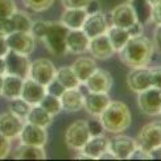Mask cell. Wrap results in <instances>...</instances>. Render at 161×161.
I'll list each match as a JSON object with an SVG mask.
<instances>
[{
  "label": "cell",
  "instance_id": "1",
  "mask_svg": "<svg viewBox=\"0 0 161 161\" xmlns=\"http://www.w3.org/2000/svg\"><path fill=\"white\" fill-rule=\"evenodd\" d=\"M118 53L120 61L125 66L131 69L142 68V66L149 65L153 53H155V48H153L152 40L142 35L131 37Z\"/></svg>",
  "mask_w": 161,
  "mask_h": 161
},
{
  "label": "cell",
  "instance_id": "2",
  "mask_svg": "<svg viewBox=\"0 0 161 161\" xmlns=\"http://www.w3.org/2000/svg\"><path fill=\"white\" fill-rule=\"evenodd\" d=\"M98 118L102 122L104 131L110 133L124 132L130 128L132 123V114L130 107L120 100H111Z\"/></svg>",
  "mask_w": 161,
  "mask_h": 161
},
{
  "label": "cell",
  "instance_id": "3",
  "mask_svg": "<svg viewBox=\"0 0 161 161\" xmlns=\"http://www.w3.org/2000/svg\"><path fill=\"white\" fill-rule=\"evenodd\" d=\"M68 28L61 21H49L48 29H46L41 41L45 44L46 49L53 56H64L68 53L66 50V36H68Z\"/></svg>",
  "mask_w": 161,
  "mask_h": 161
},
{
  "label": "cell",
  "instance_id": "4",
  "mask_svg": "<svg viewBox=\"0 0 161 161\" xmlns=\"http://www.w3.org/2000/svg\"><path fill=\"white\" fill-rule=\"evenodd\" d=\"M90 139L89 128H87V120L78 119L73 122L65 132V143L69 147V149L79 152L82 151L87 140Z\"/></svg>",
  "mask_w": 161,
  "mask_h": 161
},
{
  "label": "cell",
  "instance_id": "5",
  "mask_svg": "<svg viewBox=\"0 0 161 161\" xmlns=\"http://www.w3.org/2000/svg\"><path fill=\"white\" fill-rule=\"evenodd\" d=\"M137 106L145 115H160L161 110V89L149 87L137 92Z\"/></svg>",
  "mask_w": 161,
  "mask_h": 161
},
{
  "label": "cell",
  "instance_id": "6",
  "mask_svg": "<svg viewBox=\"0 0 161 161\" xmlns=\"http://www.w3.org/2000/svg\"><path fill=\"white\" fill-rule=\"evenodd\" d=\"M5 59V74L16 75L20 78H28L29 77V56L20 54L17 52L8 50V53L4 56Z\"/></svg>",
  "mask_w": 161,
  "mask_h": 161
},
{
  "label": "cell",
  "instance_id": "7",
  "mask_svg": "<svg viewBox=\"0 0 161 161\" xmlns=\"http://www.w3.org/2000/svg\"><path fill=\"white\" fill-rule=\"evenodd\" d=\"M8 49L20 54L31 56L36 48V38L31 32H13L5 37Z\"/></svg>",
  "mask_w": 161,
  "mask_h": 161
},
{
  "label": "cell",
  "instance_id": "8",
  "mask_svg": "<svg viewBox=\"0 0 161 161\" xmlns=\"http://www.w3.org/2000/svg\"><path fill=\"white\" fill-rule=\"evenodd\" d=\"M137 147V142L128 135L115 133V136L108 140V151L116 160H127L132 151Z\"/></svg>",
  "mask_w": 161,
  "mask_h": 161
},
{
  "label": "cell",
  "instance_id": "9",
  "mask_svg": "<svg viewBox=\"0 0 161 161\" xmlns=\"http://www.w3.org/2000/svg\"><path fill=\"white\" fill-rule=\"evenodd\" d=\"M56 66L48 58H37L31 62L29 66V78L46 86L56 75Z\"/></svg>",
  "mask_w": 161,
  "mask_h": 161
},
{
  "label": "cell",
  "instance_id": "10",
  "mask_svg": "<svg viewBox=\"0 0 161 161\" xmlns=\"http://www.w3.org/2000/svg\"><path fill=\"white\" fill-rule=\"evenodd\" d=\"M137 145H140L145 151H151L152 148L161 144V122H151L142 127L137 133Z\"/></svg>",
  "mask_w": 161,
  "mask_h": 161
},
{
  "label": "cell",
  "instance_id": "11",
  "mask_svg": "<svg viewBox=\"0 0 161 161\" xmlns=\"http://www.w3.org/2000/svg\"><path fill=\"white\" fill-rule=\"evenodd\" d=\"M19 140L20 144L44 147L46 142H48V132H46V128H44V127L25 122L21 128V132L19 135Z\"/></svg>",
  "mask_w": 161,
  "mask_h": 161
},
{
  "label": "cell",
  "instance_id": "12",
  "mask_svg": "<svg viewBox=\"0 0 161 161\" xmlns=\"http://www.w3.org/2000/svg\"><path fill=\"white\" fill-rule=\"evenodd\" d=\"M87 50L90 52V54L92 56L94 59H99V61H107V59L114 57V54L116 53L114 50L106 33L90 38Z\"/></svg>",
  "mask_w": 161,
  "mask_h": 161
},
{
  "label": "cell",
  "instance_id": "13",
  "mask_svg": "<svg viewBox=\"0 0 161 161\" xmlns=\"http://www.w3.org/2000/svg\"><path fill=\"white\" fill-rule=\"evenodd\" d=\"M127 86L133 92H140L152 87L149 66L132 68V70L127 74Z\"/></svg>",
  "mask_w": 161,
  "mask_h": 161
},
{
  "label": "cell",
  "instance_id": "14",
  "mask_svg": "<svg viewBox=\"0 0 161 161\" xmlns=\"http://www.w3.org/2000/svg\"><path fill=\"white\" fill-rule=\"evenodd\" d=\"M83 83L86 85L87 89H89V91L108 94V91L112 87L114 79H112V75L107 70L97 68L95 70H94L92 74L87 78Z\"/></svg>",
  "mask_w": 161,
  "mask_h": 161
},
{
  "label": "cell",
  "instance_id": "15",
  "mask_svg": "<svg viewBox=\"0 0 161 161\" xmlns=\"http://www.w3.org/2000/svg\"><path fill=\"white\" fill-rule=\"evenodd\" d=\"M111 102V98L106 92L89 91L83 97V108L91 116H99Z\"/></svg>",
  "mask_w": 161,
  "mask_h": 161
},
{
  "label": "cell",
  "instance_id": "16",
  "mask_svg": "<svg viewBox=\"0 0 161 161\" xmlns=\"http://www.w3.org/2000/svg\"><path fill=\"white\" fill-rule=\"evenodd\" d=\"M136 21H137V19L135 15V11H133L130 2L119 4L111 11V24L112 25L127 29Z\"/></svg>",
  "mask_w": 161,
  "mask_h": 161
},
{
  "label": "cell",
  "instance_id": "17",
  "mask_svg": "<svg viewBox=\"0 0 161 161\" xmlns=\"http://www.w3.org/2000/svg\"><path fill=\"white\" fill-rule=\"evenodd\" d=\"M24 123H25L24 119L16 116L11 111L3 112L0 115V133L11 140L19 137Z\"/></svg>",
  "mask_w": 161,
  "mask_h": 161
},
{
  "label": "cell",
  "instance_id": "18",
  "mask_svg": "<svg viewBox=\"0 0 161 161\" xmlns=\"http://www.w3.org/2000/svg\"><path fill=\"white\" fill-rule=\"evenodd\" d=\"M108 21L103 12H98L94 15H87L85 23L82 25V31L87 35L89 38H92L95 36L103 35L108 29Z\"/></svg>",
  "mask_w": 161,
  "mask_h": 161
},
{
  "label": "cell",
  "instance_id": "19",
  "mask_svg": "<svg viewBox=\"0 0 161 161\" xmlns=\"http://www.w3.org/2000/svg\"><path fill=\"white\" fill-rule=\"evenodd\" d=\"M46 90L45 86H42L41 83L33 80L32 78H25L23 80V87H21V97L25 102H28L31 106H36L40 104V102L42 100V98L45 97Z\"/></svg>",
  "mask_w": 161,
  "mask_h": 161
},
{
  "label": "cell",
  "instance_id": "20",
  "mask_svg": "<svg viewBox=\"0 0 161 161\" xmlns=\"http://www.w3.org/2000/svg\"><path fill=\"white\" fill-rule=\"evenodd\" d=\"M90 38L82 29H69L66 36V50L71 54H83L89 48Z\"/></svg>",
  "mask_w": 161,
  "mask_h": 161
},
{
  "label": "cell",
  "instance_id": "21",
  "mask_svg": "<svg viewBox=\"0 0 161 161\" xmlns=\"http://www.w3.org/2000/svg\"><path fill=\"white\" fill-rule=\"evenodd\" d=\"M59 100L62 111L65 112H78L83 108V94L78 90V87L66 89L59 97Z\"/></svg>",
  "mask_w": 161,
  "mask_h": 161
},
{
  "label": "cell",
  "instance_id": "22",
  "mask_svg": "<svg viewBox=\"0 0 161 161\" xmlns=\"http://www.w3.org/2000/svg\"><path fill=\"white\" fill-rule=\"evenodd\" d=\"M86 17L87 13L85 8H65L59 21L68 29H82Z\"/></svg>",
  "mask_w": 161,
  "mask_h": 161
},
{
  "label": "cell",
  "instance_id": "23",
  "mask_svg": "<svg viewBox=\"0 0 161 161\" xmlns=\"http://www.w3.org/2000/svg\"><path fill=\"white\" fill-rule=\"evenodd\" d=\"M107 149H108V139L104 135H100L90 136V139L87 140V143L85 144L80 152H83L85 155L89 156L90 160H98V157Z\"/></svg>",
  "mask_w": 161,
  "mask_h": 161
},
{
  "label": "cell",
  "instance_id": "24",
  "mask_svg": "<svg viewBox=\"0 0 161 161\" xmlns=\"http://www.w3.org/2000/svg\"><path fill=\"white\" fill-rule=\"evenodd\" d=\"M97 68L98 66L95 64V59L91 57H79L71 64V69L75 73L79 82H85Z\"/></svg>",
  "mask_w": 161,
  "mask_h": 161
},
{
  "label": "cell",
  "instance_id": "25",
  "mask_svg": "<svg viewBox=\"0 0 161 161\" xmlns=\"http://www.w3.org/2000/svg\"><path fill=\"white\" fill-rule=\"evenodd\" d=\"M23 78L5 74L3 75V89H2V97L5 99H15L19 98L21 94V87H23Z\"/></svg>",
  "mask_w": 161,
  "mask_h": 161
},
{
  "label": "cell",
  "instance_id": "26",
  "mask_svg": "<svg viewBox=\"0 0 161 161\" xmlns=\"http://www.w3.org/2000/svg\"><path fill=\"white\" fill-rule=\"evenodd\" d=\"M106 35H107V37H108L110 42H111L112 48H114V50H115V52H119L127 44V41L131 38L128 29L120 28V26L112 25V24L108 26Z\"/></svg>",
  "mask_w": 161,
  "mask_h": 161
},
{
  "label": "cell",
  "instance_id": "27",
  "mask_svg": "<svg viewBox=\"0 0 161 161\" xmlns=\"http://www.w3.org/2000/svg\"><path fill=\"white\" fill-rule=\"evenodd\" d=\"M25 122L48 128L53 123V116L49 112H46L40 104H36V106H31V110L25 118Z\"/></svg>",
  "mask_w": 161,
  "mask_h": 161
},
{
  "label": "cell",
  "instance_id": "28",
  "mask_svg": "<svg viewBox=\"0 0 161 161\" xmlns=\"http://www.w3.org/2000/svg\"><path fill=\"white\" fill-rule=\"evenodd\" d=\"M46 153L44 147L29 145V144H20V147L15 152V158L19 160H44Z\"/></svg>",
  "mask_w": 161,
  "mask_h": 161
},
{
  "label": "cell",
  "instance_id": "29",
  "mask_svg": "<svg viewBox=\"0 0 161 161\" xmlns=\"http://www.w3.org/2000/svg\"><path fill=\"white\" fill-rule=\"evenodd\" d=\"M54 78L64 86V89H73V87H77L80 83L75 73L73 71L71 66H62V68L57 69Z\"/></svg>",
  "mask_w": 161,
  "mask_h": 161
},
{
  "label": "cell",
  "instance_id": "30",
  "mask_svg": "<svg viewBox=\"0 0 161 161\" xmlns=\"http://www.w3.org/2000/svg\"><path fill=\"white\" fill-rule=\"evenodd\" d=\"M130 4L132 5L133 11H135V15L139 23L145 25L151 21L152 5L148 3V0H130Z\"/></svg>",
  "mask_w": 161,
  "mask_h": 161
},
{
  "label": "cell",
  "instance_id": "31",
  "mask_svg": "<svg viewBox=\"0 0 161 161\" xmlns=\"http://www.w3.org/2000/svg\"><path fill=\"white\" fill-rule=\"evenodd\" d=\"M11 20L13 23V26H15V32H31V26L33 21L28 13L16 9L11 16Z\"/></svg>",
  "mask_w": 161,
  "mask_h": 161
},
{
  "label": "cell",
  "instance_id": "32",
  "mask_svg": "<svg viewBox=\"0 0 161 161\" xmlns=\"http://www.w3.org/2000/svg\"><path fill=\"white\" fill-rule=\"evenodd\" d=\"M40 106H41L46 112H49L52 116H56L62 111V106H61L59 98L50 95V94H45V97L42 98L41 102H40Z\"/></svg>",
  "mask_w": 161,
  "mask_h": 161
},
{
  "label": "cell",
  "instance_id": "33",
  "mask_svg": "<svg viewBox=\"0 0 161 161\" xmlns=\"http://www.w3.org/2000/svg\"><path fill=\"white\" fill-rule=\"evenodd\" d=\"M31 110V104L28 102H25V100L19 97V98H15V99H11V103H9V111L12 114H15L16 116L21 118L25 120L26 115H28V112Z\"/></svg>",
  "mask_w": 161,
  "mask_h": 161
},
{
  "label": "cell",
  "instance_id": "34",
  "mask_svg": "<svg viewBox=\"0 0 161 161\" xmlns=\"http://www.w3.org/2000/svg\"><path fill=\"white\" fill-rule=\"evenodd\" d=\"M54 3V0H23V4L33 12L48 11Z\"/></svg>",
  "mask_w": 161,
  "mask_h": 161
},
{
  "label": "cell",
  "instance_id": "35",
  "mask_svg": "<svg viewBox=\"0 0 161 161\" xmlns=\"http://www.w3.org/2000/svg\"><path fill=\"white\" fill-rule=\"evenodd\" d=\"M48 25H49V21H46V20H36V21H33L31 26L32 36L35 38L41 40L45 35L46 29H48Z\"/></svg>",
  "mask_w": 161,
  "mask_h": 161
},
{
  "label": "cell",
  "instance_id": "36",
  "mask_svg": "<svg viewBox=\"0 0 161 161\" xmlns=\"http://www.w3.org/2000/svg\"><path fill=\"white\" fill-rule=\"evenodd\" d=\"M16 9L15 0H0V20L11 17Z\"/></svg>",
  "mask_w": 161,
  "mask_h": 161
},
{
  "label": "cell",
  "instance_id": "37",
  "mask_svg": "<svg viewBox=\"0 0 161 161\" xmlns=\"http://www.w3.org/2000/svg\"><path fill=\"white\" fill-rule=\"evenodd\" d=\"M87 128H89L90 136H100V135H104V132H106L99 118H94V119L87 120Z\"/></svg>",
  "mask_w": 161,
  "mask_h": 161
},
{
  "label": "cell",
  "instance_id": "38",
  "mask_svg": "<svg viewBox=\"0 0 161 161\" xmlns=\"http://www.w3.org/2000/svg\"><path fill=\"white\" fill-rule=\"evenodd\" d=\"M45 90H46V94H50V95H54V97L59 98L66 89H64V86L59 83L56 78H53L50 82L45 86Z\"/></svg>",
  "mask_w": 161,
  "mask_h": 161
},
{
  "label": "cell",
  "instance_id": "39",
  "mask_svg": "<svg viewBox=\"0 0 161 161\" xmlns=\"http://www.w3.org/2000/svg\"><path fill=\"white\" fill-rule=\"evenodd\" d=\"M13 32H15V26H13V23H12L11 17L0 20V36L7 37Z\"/></svg>",
  "mask_w": 161,
  "mask_h": 161
},
{
  "label": "cell",
  "instance_id": "40",
  "mask_svg": "<svg viewBox=\"0 0 161 161\" xmlns=\"http://www.w3.org/2000/svg\"><path fill=\"white\" fill-rule=\"evenodd\" d=\"M149 71H151V82H152V86L161 89V66L160 65L152 66V68H149Z\"/></svg>",
  "mask_w": 161,
  "mask_h": 161
},
{
  "label": "cell",
  "instance_id": "41",
  "mask_svg": "<svg viewBox=\"0 0 161 161\" xmlns=\"http://www.w3.org/2000/svg\"><path fill=\"white\" fill-rule=\"evenodd\" d=\"M11 152V139L0 133V160L5 158Z\"/></svg>",
  "mask_w": 161,
  "mask_h": 161
},
{
  "label": "cell",
  "instance_id": "42",
  "mask_svg": "<svg viewBox=\"0 0 161 161\" xmlns=\"http://www.w3.org/2000/svg\"><path fill=\"white\" fill-rule=\"evenodd\" d=\"M130 160H151L149 157V152L145 151L144 148H142L140 145H137L135 149L132 151V153L128 157Z\"/></svg>",
  "mask_w": 161,
  "mask_h": 161
},
{
  "label": "cell",
  "instance_id": "43",
  "mask_svg": "<svg viewBox=\"0 0 161 161\" xmlns=\"http://www.w3.org/2000/svg\"><path fill=\"white\" fill-rule=\"evenodd\" d=\"M64 8H85L90 0H61Z\"/></svg>",
  "mask_w": 161,
  "mask_h": 161
},
{
  "label": "cell",
  "instance_id": "44",
  "mask_svg": "<svg viewBox=\"0 0 161 161\" xmlns=\"http://www.w3.org/2000/svg\"><path fill=\"white\" fill-rule=\"evenodd\" d=\"M151 21L156 25L161 24V0L155 5H152V13H151Z\"/></svg>",
  "mask_w": 161,
  "mask_h": 161
},
{
  "label": "cell",
  "instance_id": "45",
  "mask_svg": "<svg viewBox=\"0 0 161 161\" xmlns=\"http://www.w3.org/2000/svg\"><path fill=\"white\" fill-rule=\"evenodd\" d=\"M85 11L87 15H94V13L102 12V5L99 0H90V3L85 7Z\"/></svg>",
  "mask_w": 161,
  "mask_h": 161
},
{
  "label": "cell",
  "instance_id": "46",
  "mask_svg": "<svg viewBox=\"0 0 161 161\" xmlns=\"http://www.w3.org/2000/svg\"><path fill=\"white\" fill-rule=\"evenodd\" d=\"M153 48L156 52L161 53V24L156 25L155 33H153Z\"/></svg>",
  "mask_w": 161,
  "mask_h": 161
},
{
  "label": "cell",
  "instance_id": "47",
  "mask_svg": "<svg viewBox=\"0 0 161 161\" xmlns=\"http://www.w3.org/2000/svg\"><path fill=\"white\" fill-rule=\"evenodd\" d=\"M127 29H128L131 37H136V36L144 35V25L142 23H139V21H136L135 24H132L130 28H127Z\"/></svg>",
  "mask_w": 161,
  "mask_h": 161
},
{
  "label": "cell",
  "instance_id": "48",
  "mask_svg": "<svg viewBox=\"0 0 161 161\" xmlns=\"http://www.w3.org/2000/svg\"><path fill=\"white\" fill-rule=\"evenodd\" d=\"M149 157L151 160H161V144L149 151Z\"/></svg>",
  "mask_w": 161,
  "mask_h": 161
},
{
  "label": "cell",
  "instance_id": "49",
  "mask_svg": "<svg viewBox=\"0 0 161 161\" xmlns=\"http://www.w3.org/2000/svg\"><path fill=\"white\" fill-rule=\"evenodd\" d=\"M8 45H7V40L5 37L0 36V57H4L8 53Z\"/></svg>",
  "mask_w": 161,
  "mask_h": 161
},
{
  "label": "cell",
  "instance_id": "50",
  "mask_svg": "<svg viewBox=\"0 0 161 161\" xmlns=\"http://www.w3.org/2000/svg\"><path fill=\"white\" fill-rule=\"evenodd\" d=\"M0 75H5V59L0 57Z\"/></svg>",
  "mask_w": 161,
  "mask_h": 161
},
{
  "label": "cell",
  "instance_id": "51",
  "mask_svg": "<svg viewBox=\"0 0 161 161\" xmlns=\"http://www.w3.org/2000/svg\"><path fill=\"white\" fill-rule=\"evenodd\" d=\"M2 89H3V75H0V97H2Z\"/></svg>",
  "mask_w": 161,
  "mask_h": 161
},
{
  "label": "cell",
  "instance_id": "52",
  "mask_svg": "<svg viewBox=\"0 0 161 161\" xmlns=\"http://www.w3.org/2000/svg\"><path fill=\"white\" fill-rule=\"evenodd\" d=\"M160 2V0H148V3L151 4V5H155L156 3H158Z\"/></svg>",
  "mask_w": 161,
  "mask_h": 161
},
{
  "label": "cell",
  "instance_id": "53",
  "mask_svg": "<svg viewBox=\"0 0 161 161\" xmlns=\"http://www.w3.org/2000/svg\"><path fill=\"white\" fill-rule=\"evenodd\" d=\"M160 115H161V110H160Z\"/></svg>",
  "mask_w": 161,
  "mask_h": 161
}]
</instances>
